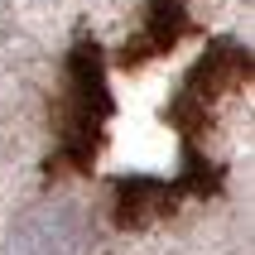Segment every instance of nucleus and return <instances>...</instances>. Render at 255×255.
Instances as JSON below:
<instances>
[]
</instances>
